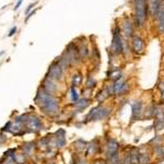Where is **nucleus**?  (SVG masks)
<instances>
[{"label": "nucleus", "instance_id": "obj_1", "mask_svg": "<svg viewBox=\"0 0 164 164\" xmlns=\"http://www.w3.org/2000/svg\"><path fill=\"white\" fill-rule=\"evenodd\" d=\"M35 103L41 111L48 117H55L59 114V100L54 94L47 93L44 89L39 88L35 96Z\"/></svg>", "mask_w": 164, "mask_h": 164}, {"label": "nucleus", "instance_id": "obj_2", "mask_svg": "<svg viewBox=\"0 0 164 164\" xmlns=\"http://www.w3.org/2000/svg\"><path fill=\"white\" fill-rule=\"evenodd\" d=\"M112 114V109L106 105H97L93 107L88 114H86L84 122H99V120H104L109 118Z\"/></svg>", "mask_w": 164, "mask_h": 164}, {"label": "nucleus", "instance_id": "obj_3", "mask_svg": "<svg viewBox=\"0 0 164 164\" xmlns=\"http://www.w3.org/2000/svg\"><path fill=\"white\" fill-rule=\"evenodd\" d=\"M135 10H136V21L137 25L141 26L147 20V0H135Z\"/></svg>", "mask_w": 164, "mask_h": 164}, {"label": "nucleus", "instance_id": "obj_4", "mask_svg": "<svg viewBox=\"0 0 164 164\" xmlns=\"http://www.w3.org/2000/svg\"><path fill=\"white\" fill-rule=\"evenodd\" d=\"M24 127H25V129L28 131L35 132V134L45 129V126L43 124L42 119L36 115H29L28 119H26L25 124H24Z\"/></svg>", "mask_w": 164, "mask_h": 164}, {"label": "nucleus", "instance_id": "obj_5", "mask_svg": "<svg viewBox=\"0 0 164 164\" xmlns=\"http://www.w3.org/2000/svg\"><path fill=\"white\" fill-rule=\"evenodd\" d=\"M64 70L65 69L63 68V66L60 65L58 60H56V61H54V63L49 66L48 73H47L46 77L53 79L54 81H60V80H63V78H64Z\"/></svg>", "mask_w": 164, "mask_h": 164}, {"label": "nucleus", "instance_id": "obj_6", "mask_svg": "<svg viewBox=\"0 0 164 164\" xmlns=\"http://www.w3.org/2000/svg\"><path fill=\"white\" fill-rule=\"evenodd\" d=\"M143 112H144L143 111V102L141 100H137L134 103H131V117H130L131 122L142 119Z\"/></svg>", "mask_w": 164, "mask_h": 164}, {"label": "nucleus", "instance_id": "obj_7", "mask_svg": "<svg viewBox=\"0 0 164 164\" xmlns=\"http://www.w3.org/2000/svg\"><path fill=\"white\" fill-rule=\"evenodd\" d=\"M122 45H124V42H122V36H120L119 33V29L116 28L115 31H114V35H113V39H112V44H111V49L114 54H122Z\"/></svg>", "mask_w": 164, "mask_h": 164}, {"label": "nucleus", "instance_id": "obj_8", "mask_svg": "<svg viewBox=\"0 0 164 164\" xmlns=\"http://www.w3.org/2000/svg\"><path fill=\"white\" fill-rule=\"evenodd\" d=\"M119 152V143L113 138H109L106 140L104 144V153L105 157H109V155L114 154V153Z\"/></svg>", "mask_w": 164, "mask_h": 164}, {"label": "nucleus", "instance_id": "obj_9", "mask_svg": "<svg viewBox=\"0 0 164 164\" xmlns=\"http://www.w3.org/2000/svg\"><path fill=\"white\" fill-rule=\"evenodd\" d=\"M101 151V144H100L99 139H94L88 142L86 144V149L84 151L86 157H92V155H96Z\"/></svg>", "mask_w": 164, "mask_h": 164}, {"label": "nucleus", "instance_id": "obj_10", "mask_svg": "<svg viewBox=\"0 0 164 164\" xmlns=\"http://www.w3.org/2000/svg\"><path fill=\"white\" fill-rule=\"evenodd\" d=\"M42 89H44V90L46 91L47 93H49V94H54V93L57 92L58 86L53 79L48 78V77H45L44 81H43V84H42Z\"/></svg>", "mask_w": 164, "mask_h": 164}, {"label": "nucleus", "instance_id": "obj_11", "mask_svg": "<svg viewBox=\"0 0 164 164\" xmlns=\"http://www.w3.org/2000/svg\"><path fill=\"white\" fill-rule=\"evenodd\" d=\"M54 142L57 148H64L66 146V131L64 129H59L55 132V138H54Z\"/></svg>", "mask_w": 164, "mask_h": 164}, {"label": "nucleus", "instance_id": "obj_12", "mask_svg": "<svg viewBox=\"0 0 164 164\" xmlns=\"http://www.w3.org/2000/svg\"><path fill=\"white\" fill-rule=\"evenodd\" d=\"M154 122H164V103L155 104L154 109Z\"/></svg>", "mask_w": 164, "mask_h": 164}, {"label": "nucleus", "instance_id": "obj_13", "mask_svg": "<svg viewBox=\"0 0 164 164\" xmlns=\"http://www.w3.org/2000/svg\"><path fill=\"white\" fill-rule=\"evenodd\" d=\"M143 39L139 36H134L132 37V49L136 54H141L143 51Z\"/></svg>", "mask_w": 164, "mask_h": 164}, {"label": "nucleus", "instance_id": "obj_14", "mask_svg": "<svg viewBox=\"0 0 164 164\" xmlns=\"http://www.w3.org/2000/svg\"><path fill=\"white\" fill-rule=\"evenodd\" d=\"M89 105H90V100L86 99V97H82V99H80L78 102L73 103V106L76 107V111L74 112L80 113V112H82V111H84L86 109H88Z\"/></svg>", "mask_w": 164, "mask_h": 164}, {"label": "nucleus", "instance_id": "obj_15", "mask_svg": "<svg viewBox=\"0 0 164 164\" xmlns=\"http://www.w3.org/2000/svg\"><path fill=\"white\" fill-rule=\"evenodd\" d=\"M140 152V164H151L152 163V157L149 151H147L146 148L139 149Z\"/></svg>", "mask_w": 164, "mask_h": 164}, {"label": "nucleus", "instance_id": "obj_16", "mask_svg": "<svg viewBox=\"0 0 164 164\" xmlns=\"http://www.w3.org/2000/svg\"><path fill=\"white\" fill-rule=\"evenodd\" d=\"M152 152L157 161H163L164 160V146L163 144H157L152 147Z\"/></svg>", "mask_w": 164, "mask_h": 164}, {"label": "nucleus", "instance_id": "obj_17", "mask_svg": "<svg viewBox=\"0 0 164 164\" xmlns=\"http://www.w3.org/2000/svg\"><path fill=\"white\" fill-rule=\"evenodd\" d=\"M129 151L130 160H131V164H140V152H139V148H131Z\"/></svg>", "mask_w": 164, "mask_h": 164}, {"label": "nucleus", "instance_id": "obj_18", "mask_svg": "<svg viewBox=\"0 0 164 164\" xmlns=\"http://www.w3.org/2000/svg\"><path fill=\"white\" fill-rule=\"evenodd\" d=\"M154 109H155V103L150 104L143 112V119H151V118L154 117Z\"/></svg>", "mask_w": 164, "mask_h": 164}, {"label": "nucleus", "instance_id": "obj_19", "mask_svg": "<svg viewBox=\"0 0 164 164\" xmlns=\"http://www.w3.org/2000/svg\"><path fill=\"white\" fill-rule=\"evenodd\" d=\"M157 16V19H159V24H157L159 32L161 33V34H163L164 33V10L162 9V8L159 10Z\"/></svg>", "mask_w": 164, "mask_h": 164}, {"label": "nucleus", "instance_id": "obj_20", "mask_svg": "<svg viewBox=\"0 0 164 164\" xmlns=\"http://www.w3.org/2000/svg\"><path fill=\"white\" fill-rule=\"evenodd\" d=\"M105 160H106L107 164H120V162H122L119 152L114 153V154L109 155V157H105Z\"/></svg>", "mask_w": 164, "mask_h": 164}, {"label": "nucleus", "instance_id": "obj_21", "mask_svg": "<svg viewBox=\"0 0 164 164\" xmlns=\"http://www.w3.org/2000/svg\"><path fill=\"white\" fill-rule=\"evenodd\" d=\"M86 144H88V142H86V141H84L83 139H78V140L74 142L76 150L78 151V152H83V151H86Z\"/></svg>", "mask_w": 164, "mask_h": 164}, {"label": "nucleus", "instance_id": "obj_22", "mask_svg": "<svg viewBox=\"0 0 164 164\" xmlns=\"http://www.w3.org/2000/svg\"><path fill=\"white\" fill-rule=\"evenodd\" d=\"M109 92H107L106 88L104 89V90H101L99 93L96 94V101L99 102V103H102V102H104L105 100L109 97Z\"/></svg>", "mask_w": 164, "mask_h": 164}, {"label": "nucleus", "instance_id": "obj_23", "mask_svg": "<svg viewBox=\"0 0 164 164\" xmlns=\"http://www.w3.org/2000/svg\"><path fill=\"white\" fill-rule=\"evenodd\" d=\"M122 77V69H119V68H115V69H113L109 72V79H112L113 81L118 80Z\"/></svg>", "mask_w": 164, "mask_h": 164}, {"label": "nucleus", "instance_id": "obj_24", "mask_svg": "<svg viewBox=\"0 0 164 164\" xmlns=\"http://www.w3.org/2000/svg\"><path fill=\"white\" fill-rule=\"evenodd\" d=\"M22 150H23L24 154H25V155H29V157H30V155L33 153V151H34V144H33L32 142L24 143V144H23V148H22Z\"/></svg>", "mask_w": 164, "mask_h": 164}, {"label": "nucleus", "instance_id": "obj_25", "mask_svg": "<svg viewBox=\"0 0 164 164\" xmlns=\"http://www.w3.org/2000/svg\"><path fill=\"white\" fill-rule=\"evenodd\" d=\"M70 99H71V101L73 102V103H76V102H78L79 100H80V97H79V92L77 91L76 86H70Z\"/></svg>", "mask_w": 164, "mask_h": 164}, {"label": "nucleus", "instance_id": "obj_26", "mask_svg": "<svg viewBox=\"0 0 164 164\" xmlns=\"http://www.w3.org/2000/svg\"><path fill=\"white\" fill-rule=\"evenodd\" d=\"M82 83V76L80 73H76L72 77V86H78Z\"/></svg>", "mask_w": 164, "mask_h": 164}, {"label": "nucleus", "instance_id": "obj_27", "mask_svg": "<svg viewBox=\"0 0 164 164\" xmlns=\"http://www.w3.org/2000/svg\"><path fill=\"white\" fill-rule=\"evenodd\" d=\"M13 160L16 162V164H24L26 161L25 154H14Z\"/></svg>", "mask_w": 164, "mask_h": 164}, {"label": "nucleus", "instance_id": "obj_28", "mask_svg": "<svg viewBox=\"0 0 164 164\" xmlns=\"http://www.w3.org/2000/svg\"><path fill=\"white\" fill-rule=\"evenodd\" d=\"M124 31H125L126 36H131L132 26H131V23H130V22H128V21L125 22V24H124Z\"/></svg>", "mask_w": 164, "mask_h": 164}, {"label": "nucleus", "instance_id": "obj_29", "mask_svg": "<svg viewBox=\"0 0 164 164\" xmlns=\"http://www.w3.org/2000/svg\"><path fill=\"white\" fill-rule=\"evenodd\" d=\"M95 86H96V81H95L94 78H92V77H89L88 80H86V88L88 89H94Z\"/></svg>", "mask_w": 164, "mask_h": 164}, {"label": "nucleus", "instance_id": "obj_30", "mask_svg": "<svg viewBox=\"0 0 164 164\" xmlns=\"http://www.w3.org/2000/svg\"><path fill=\"white\" fill-rule=\"evenodd\" d=\"M162 142H163V138L161 136H155L153 139H151L149 143L153 146H157V144H162Z\"/></svg>", "mask_w": 164, "mask_h": 164}, {"label": "nucleus", "instance_id": "obj_31", "mask_svg": "<svg viewBox=\"0 0 164 164\" xmlns=\"http://www.w3.org/2000/svg\"><path fill=\"white\" fill-rule=\"evenodd\" d=\"M120 164H131V160H130V154H129V151L124 154V157H122V162Z\"/></svg>", "mask_w": 164, "mask_h": 164}, {"label": "nucleus", "instance_id": "obj_32", "mask_svg": "<svg viewBox=\"0 0 164 164\" xmlns=\"http://www.w3.org/2000/svg\"><path fill=\"white\" fill-rule=\"evenodd\" d=\"M106 90L107 92H109V96H114L115 95V88H114V82L111 84H109V86H106Z\"/></svg>", "mask_w": 164, "mask_h": 164}, {"label": "nucleus", "instance_id": "obj_33", "mask_svg": "<svg viewBox=\"0 0 164 164\" xmlns=\"http://www.w3.org/2000/svg\"><path fill=\"white\" fill-rule=\"evenodd\" d=\"M79 55H80V58H83L88 55V49H86V46H81L80 51H79Z\"/></svg>", "mask_w": 164, "mask_h": 164}, {"label": "nucleus", "instance_id": "obj_34", "mask_svg": "<svg viewBox=\"0 0 164 164\" xmlns=\"http://www.w3.org/2000/svg\"><path fill=\"white\" fill-rule=\"evenodd\" d=\"M11 126H12V122H8L7 124H6L5 126H3L2 128H1V131L5 132V131H10V129H11Z\"/></svg>", "mask_w": 164, "mask_h": 164}, {"label": "nucleus", "instance_id": "obj_35", "mask_svg": "<svg viewBox=\"0 0 164 164\" xmlns=\"http://www.w3.org/2000/svg\"><path fill=\"white\" fill-rule=\"evenodd\" d=\"M92 164H107L106 163V160L105 159H94L93 160V162H92Z\"/></svg>", "mask_w": 164, "mask_h": 164}, {"label": "nucleus", "instance_id": "obj_36", "mask_svg": "<svg viewBox=\"0 0 164 164\" xmlns=\"http://www.w3.org/2000/svg\"><path fill=\"white\" fill-rule=\"evenodd\" d=\"M6 141H7V136L3 135V132H1L0 134V144H3Z\"/></svg>", "mask_w": 164, "mask_h": 164}, {"label": "nucleus", "instance_id": "obj_37", "mask_svg": "<svg viewBox=\"0 0 164 164\" xmlns=\"http://www.w3.org/2000/svg\"><path fill=\"white\" fill-rule=\"evenodd\" d=\"M77 164H86V160L84 157H77Z\"/></svg>", "mask_w": 164, "mask_h": 164}, {"label": "nucleus", "instance_id": "obj_38", "mask_svg": "<svg viewBox=\"0 0 164 164\" xmlns=\"http://www.w3.org/2000/svg\"><path fill=\"white\" fill-rule=\"evenodd\" d=\"M16 26H13V28L10 30V32H9V34H8V36H9V37L13 36V35L16 34Z\"/></svg>", "mask_w": 164, "mask_h": 164}, {"label": "nucleus", "instance_id": "obj_39", "mask_svg": "<svg viewBox=\"0 0 164 164\" xmlns=\"http://www.w3.org/2000/svg\"><path fill=\"white\" fill-rule=\"evenodd\" d=\"M157 89H159L161 92H163V91H164V80H162L161 82L157 84Z\"/></svg>", "mask_w": 164, "mask_h": 164}, {"label": "nucleus", "instance_id": "obj_40", "mask_svg": "<svg viewBox=\"0 0 164 164\" xmlns=\"http://www.w3.org/2000/svg\"><path fill=\"white\" fill-rule=\"evenodd\" d=\"M34 6H35V2H34V3H30V5H29V7L26 8V10H25V13H26V14H29V13H30V11H31V10H32V8L34 7Z\"/></svg>", "mask_w": 164, "mask_h": 164}, {"label": "nucleus", "instance_id": "obj_41", "mask_svg": "<svg viewBox=\"0 0 164 164\" xmlns=\"http://www.w3.org/2000/svg\"><path fill=\"white\" fill-rule=\"evenodd\" d=\"M35 12H36V10H33V11H32V12H30V13H29V14H28V16H26V19H25V21H28V20H29V19H30V18H31V16H34V14H35Z\"/></svg>", "mask_w": 164, "mask_h": 164}, {"label": "nucleus", "instance_id": "obj_42", "mask_svg": "<svg viewBox=\"0 0 164 164\" xmlns=\"http://www.w3.org/2000/svg\"><path fill=\"white\" fill-rule=\"evenodd\" d=\"M22 1H23V0H18V2L16 3V7H14V10H18V9H19V7L21 6Z\"/></svg>", "mask_w": 164, "mask_h": 164}, {"label": "nucleus", "instance_id": "obj_43", "mask_svg": "<svg viewBox=\"0 0 164 164\" xmlns=\"http://www.w3.org/2000/svg\"><path fill=\"white\" fill-rule=\"evenodd\" d=\"M161 100H162V102H164V91L161 92Z\"/></svg>", "mask_w": 164, "mask_h": 164}]
</instances>
